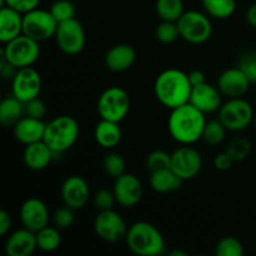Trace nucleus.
<instances>
[{
	"mask_svg": "<svg viewBox=\"0 0 256 256\" xmlns=\"http://www.w3.org/2000/svg\"><path fill=\"white\" fill-rule=\"evenodd\" d=\"M202 2L209 16L220 20L230 18L236 9L235 0H202Z\"/></svg>",
	"mask_w": 256,
	"mask_h": 256,
	"instance_id": "obj_27",
	"label": "nucleus"
},
{
	"mask_svg": "<svg viewBox=\"0 0 256 256\" xmlns=\"http://www.w3.org/2000/svg\"><path fill=\"white\" fill-rule=\"evenodd\" d=\"M49 10L58 22H66L75 18V6L70 0H56L52 2Z\"/></svg>",
	"mask_w": 256,
	"mask_h": 256,
	"instance_id": "obj_36",
	"label": "nucleus"
},
{
	"mask_svg": "<svg viewBox=\"0 0 256 256\" xmlns=\"http://www.w3.org/2000/svg\"><path fill=\"white\" fill-rule=\"evenodd\" d=\"M250 85L252 82L239 66L224 70L216 82L220 92L228 98H242L246 94Z\"/></svg>",
	"mask_w": 256,
	"mask_h": 256,
	"instance_id": "obj_17",
	"label": "nucleus"
},
{
	"mask_svg": "<svg viewBox=\"0 0 256 256\" xmlns=\"http://www.w3.org/2000/svg\"><path fill=\"white\" fill-rule=\"evenodd\" d=\"M42 86V76L34 68H22L12 80V94L22 102H26L39 96Z\"/></svg>",
	"mask_w": 256,
	"mask_h": 256,
	"instance_id": "obj_13",
	"label": "nucleus"
},
{
	"mask_svg": "<svg viewBox=\"0 0 256 256\" xmlns=\"http://www.w3.org/2000/svg\"><path fill=\"white\" fill-rule=\"evenodd\" d=\"M129 228L114 209L99 212L94 220V232L106 242H118L125 239Z\"/></svg>",
	"mask_w": 256,
	"mask_h": 256,
	"instance_id": "obj_11",
	"label": "nucleus"
},
{
	"mask_svg": "<svg viewBox=\"0 0 256 256\" xmlns=\"http://www.w3.org/2000/svg\"><path fill=\"white\" fill-rule=\"evenodd\" d=\"M64 205L74 210H80L90 199V189L86 180L79 175H72L64 180L60 189Z\"/></svg>",
	"mask_w": 256,
	"mask_h": 256,
	"instance_id": "obj_16",
	"label": "nucleus"
},
{
	"mask_svg": "<svg viewBox=\"0 0 256 256\" xmlns=\"http://www.w3.org/2000/svg\"><path fill=\"white\" fill-rule=\"evenodd\" d=\"M205 114L190 102L172 110L168 120L170 136L182 145H192L202 138Z\"/></svg>",
	"mask_w": 256,
	"mask_h": 256,
	"instance_id": "obj_1",
	"label": "nucleus"
},
{
	"mask_svg": "<svg viewBox=\"0 0 256 256\" xmlns=\"http://www.w3.org/2000/svg\"><path fill=\"white\" fill-rule=\"evenodd\" d=\"M35 249H38L36 232L24 226L12 232L5 242V252L8 256H30Z\"/></svg>",
	"mask_w": 256,
	"mask_h": 256,
	"instance_id": "obj_19",
	"label": "nucleus"
},
{
	"mask_svg": "<svg viewBox=\"0 0 256 256\" xmlns=\"http://www.w3.org/2000/svg\"><path fill=\"white\" fill-rule=\"evenodd\" d=\"M216 256H242L244 246L242 242L234 236H225L220 240L215 248Z\"/></svg>",
	"mask_w": 256,
	"mask_h": 256,
	"instance_id": "obj_31",
	"label": "nucleus"
},
{
	"mask_svg": "<svg viewBox=\"0 0 256 256\" xmlns=\"http://www.w3.org/2000/svg\"><path fill=\"white\" fill-rule=\"evenodd\" d=\"M155 36L162 44H172L180 36L178 24L175 22H164L162 20L155 30Z\"/></svg>",
	"mask_w": 256,
	"mask_h": 256,
	"instance_id": "obj_34",
	"label": "nucleus"
},
{
	"mask_svg": "<svg viewBox=\"0 0 256 256\" xmlns=\"http://www.w3.org/2000/svg\"><path fill=\"white\" fill-rule=\"evenodd\" d=\"M149 182L154 192H159V194H166V192H172L180 189L182 180L172 172V168H169V169L152 172L150 174Z\"/></svg>",
	"mask_w": 256,
	"mask_h": 256,
	"instance_id": "obj_25",
	"label": "nucleus"
},
{
	"mask_svg": "<svg viewBox=\"0 0 256 256\" xmlns=\"http://www.w3.org/2000/svg\"><path fill=\"white\" fill-rule=\"evenodd\" d=\"M202 168V154L190 145H182L172 154V169L182 182L196 176Z\"/></svg>",
	"mask_w": 256,
	"mask_h": 256,
	"instance_id": "obj_12",
	"label": "nucleus"
},
{
	"mask_svg": "<svg viewBox=\"0 0 256 256\" xmlns=\"http://www.w3.org/2000/svg\"><path fill=\"white\" fill-rule=\"evenodd\" d=\"M156 14L164 22H175L184 14L182 0H156Z\"/></svg>",
	"mask_w": 256,
	"mask_h": 256,
	"instance_id": "obj_29",
	"label": "nucleus"
},
{
	"mask_svg": "<svg viewBox=\"0 0 256 256\" xmlns=\"http://www.w3.org/2000/svg\"><path fill=\"white\" fill-rule=\"evenodd\" d=\"M92 202H94L95 208L99 212H102V210L112 209V206L116 204V199H115L112 190L102 189L95 192L94 198H92Z\"/></svg>",
	"mask_w": 256,
	"mask_h": 256,
	"instance_id": "obj_38",
	"label": "nucleus"
},
{
	"mask_svg": "<svg viewBox=\"0 0 256 256\" xmlns=\"http://www.w3.org/2000/svg\"><path fill=\"white\" fill-rule=\"evenodd\" d=\"M180 38L190 44L200 45L212 38V25L209 16L198 10L184 12L176 22Z\"/></svg>",
	"mask_w": 256,
	"mask_h": 256,
	"instance_id": "obj_7",
	"label": "nucleus"
},
{
	"mask_svg": "<svg viewBox=\"0 0 256 256\" xmlns=\"http://www.w3.org/2000/svg\"><path fill=\"white\" fill-rule=\"evenodd\" d=\"M80 128L70 115H60L50 120L45 126L44 142L55 155H62L72 149L79 139Z\"/></svg>",
	"mask_w": 256,
	"mask_h": 256,
	"instance_id": "obj_4",
	"label": "nucleus"
},
{
	"mask_svg": "<svg viewBox=\"0 0 256 256\" xmlns=\"http://www.w3.org/2000/svg\"><path fill=\"white\" fill-rule=\"evenodd\" d=\"M18 68H15L14 65L10 64L6 60L2 59V64H0V74H2V79L4 80H10L12 82L14 79V76L18 72Z\"/></svg>",
	"mask_w": 256,
	"mask_h": 256,
	"instance_id": "obj_43",
	"label": "nucleus"
},
{
	"mask_svg": "<svg viewBox=\"0 0 256 256\" xmlns=\"http://www.w3.org/2000/svg\"><path fill=\"white\" fill-rule=\"evenodd\" d=\"M39 56V42L24 34L5 42L2 48V59L9 62L18 69L32 66Z\"/></svg>",
	"mask_w": 256,
	"mask_h": 256,
	"instance_id": "obj_6",
	"label": "nucleus"
},
{
	"mask_svg": "<svg viewBox=\"0 0 256 256\" xmlns=\"http://www.w3.org/2000/svg\"><path fill=\"white\" fill-rule=\"evenodd\" d=\"M146 168L150 172L169 169L172 168V155L164 150H155L152 152L146 158Z\"/></svg>",
	"mask_w": 256,
	"mask_h": 256,
	"instance_id": "obj_35",
	"label": "nucleus"
},
{
	"mask_svg": "<svg viewBox=\"0 0 256 256\" xmlns=\"http://www.w3.org/2000/svg\"><path fill=\"white\" fill-rule=\"evenodd\" d=\"M232 162H234V160L230 158V155L228 154L226 152H220V154H218L216 156H215L214 166L218 170H220V172H226V170H229L230 168H232Z\"/></svg>",
	"mask_w": 256,
	"mask_h": 256,
	"instance_id": "obj_42",
	"label": "nucleus"
},
{
	"mask_svg": "<svg viewBox=\"0 0 256 256\" xmlns=\"http://www.w3.org/2000/svg\"><path fill=\"white\" fill-rule=\"evenodd\" d=\"M94 138L99 146L104 149H114L122 142V128L119 122L100 119L94 129Z\"/></svg>",
	"mask_w": 256,
	"mask_h": 256,
	"instance_id": "obj_24",
	"label": "nucleus"
},
{
	"mask_svg": "<svg viewBox=\"0 0 256 256\" xmlns=\"http://www.w3.org/2000/svg\"><path fill=\"white\" fill-rule=\"evenodd\" d=\"M24 115V102L12 94L0 102V124L4 128H12Z\"/></svg>",
	"mask_w": 256,
	"mask_h": 256,
	"instance_id": "obj_26",
	"label": "nucleus"
},
{
	"mask_svg": "<svg viewBox=\"0 0 256 256\" xmlns=\"http://www.w3.org/2000/svg\"><path fill=\"white\" fill-rule=\"evenodd\" d=\"M38 249L44 252H52L62 244L60 229L56 226H45L36 232Z\"/></svg>",
	"mask_w": 256,
	"mask_h": 256,
	"instance_id": "obj_28",
	"label": "nucleus"
},
{
	"mask_svg": "<svg viewBox=\"0 0 256 256\" xmlns=\"http://www.w3.org/2000/svg\"><path fill=\"white\" fill-rule=\"evenodd\" d=\"M112 192L116 204L122 208H132L142 200V184L136 175L124 172L115 179Z\"/></svg>",
	"mask_w": 256,
	"mask_h": 256,
	"instance_id": "obj_14",
	"label": "nucleus"
},
{
	"mask_svg": "<svg viewBox=\"0 0 256 256\" xmlns=\"http://www.w3.org/2000/svg\"><path fill=\"white\" fill-rule=\"evenodd\" d=\"M54 38L58 48L66 55H76L82 52L86 42L84 28L75 18L59 22Z\"/></svg>",
	"mask_w": 256,
	"mask_h": 256,
	"instance_id": "obj_10",
	"label": "nucleus"
},
{
	"mask_svg": "<svg viewBox=\"0 0 256 256\" xmlns=\"http://www.w3.org/2000/svg\"><path fill=\"white\" fill-rule=\"evenodd\" d=\"M238 66L242 70L252 84H256V54L249 52L242 55Z\"/></svg>",
	"mask_w": 256,
	"mask_h": 256,
	"instance_id": "obj_39",
	"label": "nucleus"
},
{
	"mask_svg": "<svg viewBox=\"0 0 256 256\" xmlns=\"http://www.w3.org/2000/svg\"><path fill=\"white\" fill-rule=\"evenodd\" d=\"M188 76H189L190 84H192V88L199 86V85L206 82L205 74L202 72H200V70H192V72H190L189 74H188Z\"/></svg>",
	"mask_w": 256,
	"mask_h": 256,
	"instance_id": "obj_45",
	"label": "nucleus"
},
{
	"mask_svg": "<svg viewBox=\"0 0 256 256\" xmlns=\"http://www.w3.org/2000/svg\"><path fill=\"white\" fill-rule=\"evenodd\" d=\"M45 124L42 119L24 115L16 124L12 126L14 138L22 145H29L32 142H40L44 139Z\"/></svg>",
	"mask_w": 256,
	"mask_h": 256,
	"instance_id": "obj_20",
	"label": "nucleus"
},
{
	"mask_svg": "<svg viewBox=\"0 0 256 256\" xmlns=\"http://www.w3.org/2000/svg\"><path fill=\"white\" fill-rule=\"evenodd\" d=\"M255 124V126H256V112H255V115H254V122H252Z\"/></svg>",
	"mask_w": 256,
	"mask_h": 256,
	"instance_id": "obj_48",
	"label": "nucleus"
},
{
	"mask_svg": "<svg viewBox=\"0 0 256 256\" xmlns=\"http://www.w3.org/2000/svg\"><path fill=\"white\" fill-rule=\"evenodd\" d=\"M54 159V152H52L44 140L32 142V144L25 145L22 160L28 169L40 172L49 166L52 160Z\"/></svg>",
	"mask_w": 256,
	"mask_h": 256,
	"instance_id": "obj_21",
	"label": "nucleus"
},
{
	"mask_svg": "<svg viewBox=\"0 0 256 256\" xmlns=\"http://www.w3.org/2000/svg\"><path fill=\"white\" fill-rule=\"evenodd\" d=\"M246 22L252 28H256V2L252 4L246 12Z\"/></svg>",
	"mask_w": 256,
	"mask_h": 256,
	"instance_id": "obj_46",
	"label": "nucleus"
},
{
	"mask_svg": "<svg viewBox=\"0 0 256 256\" xmlns=\"http://www.w3.org/2000/svg\"><path fill=\"white\" fill-rule=\"evenodd\" d=\"M225 152L230 155L234 162H240V160L246 159L248 155L252 152V144L249 140L244 138H234L229 144L226 145Z\"/></svg>",
	"mask_w": 256,
	"mask_h": 256,
	"instance_id": "obj_33",
	"label": "nucleus"
},
{
	"mask_svg": "<svg viewBox=\"0 0 256 256\" xmlns=\"http://www.w3.org/2000/svg\"><path fill=\"white\" fill-rule=\"evenodd\" d=\"M58 25L59 22L50 10L36 8L22 16V34L42 42L55 36Z\"/></svg>",
	"mask_w": 256,
	"mask_h": 256,
	"instance_id": "obj_9",
	"label": "nucleus"
},
{
	"mask_svg": "<svg viewBox=\"0 0 256 256\" xmlns=\"http://www.w3.org/2000/svg\"><path fill=\"white\" fill-rule=\"evenodd\" d=\"M24 114L36 119H42L46 114V105L42 99H39V96L35 98L24 102Z\"/></svg>",
	"mask_w": 256,
	"mask_h": 256,
	"instance_id": "obj_40",
	"label": "nucleus"
},
{
	"mask_svg": "<svg viewBox=\"0 0 256 256\" xmlns=\"http://www.w3.org/2000/svg\"><path fill=\"white\" fill-rule=\"evenodd\" d=\"M136 60V52L132 45L118 44L108 50L105 54V65L109 70L122 72L130 69Z\"/></svg>",
	"mask_w": 256,
	"mask_h": 256,
	"instance_id": "obj_22",
	"label": "nucleus"
},
{
	"mask_svg": "<svg viewBox=\"0 0 256 256\" xmlns=\"http://www.w3.org/2000/svg\"><path fill=\"white\" fill-rule=\"evenodd\" d=\"M130 252L139 256L164 254L165 242L156 226L148 222H136L128 229L125 236Z\"/></svg>",
	"mask_w": 256,
	"mask_h": 256,
	"instance_id": "obj_3",
	"label": "nucleus"
},
{
	"mask_svg": "<svg viewBox=\"0 0 256 256\" xmlns=\"http://www.w3.org/2000/svg\"><path fill=\"white\" fill-rule=\"evenodd\" d=\"M132 100L126 90L120 86H109L100 94L96 109L100 119L122 122L129 114Z\"/></svg>",
	"mask_w": 256,
	"mask_h": 256,
	"instance_id": "obj_5",
	"label": "nucleus"
},
{
	"mask_svg": "<svg viewBox=\"0 0 256 256\" xmlns=\"http://www.w3.org/2000/svg\"><path fill=\"white\" fill-rule=\"evenodd\" d=\"M12 228V218L5 210L0 212V236H5Z\"/></svg>",
	"mask_w": 256,
	"mask_h": 256,
	"instance_id": "obj_44",
	"label": "nucleus"
},
{
	"mask_svg": "<svg viewBox=\"0 0 256 256\" xmlns=\"http://www.w3.org/2000/svg\"><path fill=\"white\" fill-rule=\"evenodd\" d=\"M170 256H185L186 254H185L184 252H182V250H172V252H169Z\"/></svg>",
	"mask_w": 256,
	"mask_h": 256,
	"instance_id": "obj_47",
	"label": "nucleus"
},
{
	"mask_svg": "<svg viewBox=\"0 0 256 256\" xmlns=\"http://www.w3.org/2000/svg\"><path fill=\"white\" fill-rule=\"evenodd\" d=\"M22 16L24 14L9 6L0 9V42L2 44L22 34Z\"/></svg>",
	"mask_w": 256,
	"mask_h": 256,
	"instance_id": "obj_23",
	"label": "nucleus"
},
{
	"mask_svg": "<svg viewBox=\"0 0 256 256\" xmlns=\"http://www.w3.org/2000/svg\"><path fill=\"white\" fill-rule=\"evenodd\" d=\"M2 6H9L22 14L32 12V10L39 8L40 0H0Z\"/></svg>",
	"mask_w": 256,
	"mask_h": 256,
	"instance_id": "obj_41",
	"label": "nucleus"
},
{
	"mask_svg": "<svg viewBox=\"0 0 256 256\" xmlns=\"http://www.w3.org/2000/svg\"><path fill=\"white\" fill-rule=\"evenodd\" d=\"M20 222L22 226L38 232L49 225V210L45 202L38 198H29L20 206Z\"/></svg>",
	"mask_w": 256,
	"mask_h": 256,
	"instance_id": "obj_15",
	"label": "nucleus"
},
{
	"mask_svg": "<svg viewBox=\"0 0 256 256\" xmlns=\"http://www.w3.org/2000/svg\"><path fill=\"white\" fill-rule=\"evenodd\" d=\"M254 109L242 98H230L220 106L218 119L230 132H242L254 122Z\"/></svg>",
	"mask_w": 256,
	"mask_h": 256,
	"instance_id": "obj_8",
	"label": "nucleus"
},
{
	"mask_svg": "<svg viewBox=\"0 0 256 256\" xmlns=\"http://www.w3.org/2000/svg\"><path fill=\"white\" fill-rule=\"evenodd\" d=\"M74 212V209L66 206V205L55 210V212L52 214V222H54V226H56L58 229L60 230L69 229L70 226H72V224H74L75 222Z\"/></svg>",
	"mask_w": 256,
	"mask_h": 256,
	"instance_id": "obj_37",
	"label": "nucleus"
},
{
	"mask_svg": "<svg viewBox=\"0 0 256 256\" xmlns=\"http://www.w3.org/2000/svg\"><path fill=\"white\" fill-rule=\"evenodd\" d=\"M125 160L118 152H109L102 160V169L106 172V175L116 179L118 176L125 172Z\"/></svg>",
	"mask_w": 256,
	"mask_h": 256,
	"instance_id": "obj_32",
	"label": "nucleus"
},
{
	"mask_svg": "<svg viewBox=\"0 0 256 256\" xmlns=\"http://www.w3.org/2000/svg\"><path fill=\"white\" fill-rule=\"evenodd\" d=\"M222 95L219 88L204 82L199 86L192 88L189 102L204 114H212L219 112L220 106L222 105Z\"/></svg>",
	"mask_w": 256,
	"mask_h": 256,
	"instance_id": "obj_18",
	"label": "nucleus"
},
{
	"mask_svg": "<svg viewBox=\"0 0 256 256\" xmlns=\"http://www.w3.org/2000/svg\"><path fill=\"white\" fill-rule=\"evenodd\" d=\"M192 90L186 72L175 68L160 72L154 82V94L158 102L170 110L189 102Z\"/></svg>",
	"mask_w": 256,
	"mask_h": 256,
	"instance_id": "obj_2",
	"label": "nucleus"
},
{
	"mask_svg": "<svg viewBox=\"0 0 256 256\" xmlns=\"http://www.w3.org/2000/svg\"><path fill=\"white\" fill-rule=\"evenodd\" d=\"M226 130V128L224 126V124L219 119H212L210 122H206V124H205L202 139L208 145L216 146V145H220L224 142Z\"/></svg>",
	"mask_w": 256,
	"mask_h": 256,
	"instance_id": "obj_30",
	"label": "nucleus"
}]
</instances>
